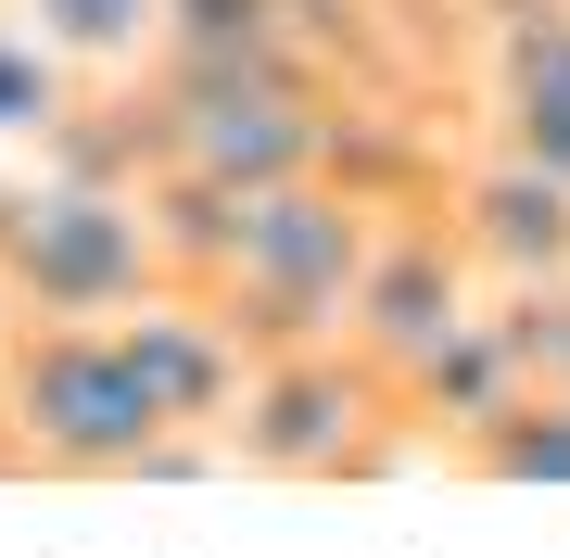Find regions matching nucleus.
Returning <instances> with one entry per match:
<instances>
[{
  "instance_id": "nucleus-1",
  "label": "nucleus",
  "mask_w": 570,
  "mask_h": 558,
  "mask_svg": "<svg viewBox=\"0 0 570 558\" xmlns=\"http://www.w3.org/2000/svg\"><path fill=\"white\" fill-rule=\"evenodd\" d=\"M0 444L13 482H165L216 470V444L178 432L165 381L140 369L127 317H26L0 355Z\"/></svg>"
},
{
  "instance_id": "nucleus-2",
  "label": "nucleus",
  "mask_w": 570,
  "mask_h": 558,
  "mask_svg": "<svg viewBox=\"0 0 570 558\" xmlns=\"http://www.w3.org/2000/svg\"><path fill=\"white\" fill-rule=\"evenodd\" d=\"M115 102H127V127H140V166L279 190V178L330 166L355 77L317 63L305 39H279V51H228V63H140V77H115Z\"/></svg>"
},
{
  "instance_id": "nucleus-3",
  "label": "nucleus",
  "mask_w": 570,
  "mask_h": 558,
  "mask_svg": "<svg viewBox=\"0 0 570 558\" xmlns=\"http://www.w3.org/2000/svg\"><path fill=\"white\" fill-rule=\"evenodd\" d=\"M381 216L393 204H367L355 178H279V190H254L242 204V242L216 254V280H204V305L242 331L254 355H292V343H343V317H355V280H367V254H381Z\"/></svg>"
},
{
  "instance_id": "nucleus-4",
  "label": "nucleus",
  "mask_w": 570,
  "mask_h": 558,
  "mask_svg": "<svg viewBox=\"0 0 570 558\" xmlns=\"http://www.w3.org/2000/svg\"><path fill=\"white\" fill-rule=\"evenodd\" d=\"M0 292L26 317H127L140 292H165V242L140 216V178L102 166H39L0 178Z\"/></svg>"
},
{
  "instance_id": "nucleus-5",
  "label": "nucleus",
  "mask_w": 570,
  "mask_h": 558,
  "mask_svg": "<svg viewBox=\"0 0 570 558\" xmlns=\"http://www.w3.org/2000/svg\"><path fill=\"white\" fill-rule=\"evenodd\" d=\"M393 457H419L406 393L367 369L355 343L254 355L242 419H228V470H254V482H381Z\"/></svg>"
},
{
  "instance_id": "nucleus-6",
  "label": "nucleus",
  "mask_w": 570,
  "mask_h": 558,
  "mask_svg": "<svg viewBox=\"0 0 570 558\" xmlns=\"http://www.w3.org/2000/svg\"><path fill=\"white\" fill-rule=\"evenodd\" d=\"M469 317H482V267L456 254V228L444 204H393L381 216V254H367V280H355V317H343V343L381 369L393 393H406L431 355H444Z\"/></svg>"
},
{
  "instance_id": "nucleus-7",
  "label": "nucleus",
  "mask_w": 570,
  "mask_h": 558,
  "mask_svg": "<svg viewBox=\"0 0 570 558\" xmlns=\"http://www.w3.org/2000/svg\"><path fill=\"white\" fill-rule=\"evenodd\" d=\"M431 204H444L456 254L482 267V292H508V280H570V178H558V166L469 140V153H444V190H431Z\"/></svg>"
},
{
  "instance_id": "nucleus-8",
  "label": "nucleus",
  "mask_w": 570,
  "mask_h": 558,
  "mask_svg": "<svg viewBox=\"0 0 570 558\" xmlns=\"http://www.w3.org/2000/svg\"><path fill=\"white\" fill-rule=\"evenodd\" d=\"M469 77H482V115H469V140L532 153V166H558V178H570V0H532L520 26H494V39L469 51Z\"/></svg>"
},
{
  "instance_id": "nucleus-9",
  "label": "nucleus",
  "mask_w": 570,
  "mask_h": 558,
  "mask_svg": "<svg viewBox=\"0 0 570 558\" xmlns=\"http://www.w3.org/2000/svg\"><path fill=\"white\" fill-rule=\"evenodd\" d=\"M77 102H89V77L13 13V0H0V153H51Z\"/></svg>"
},
{
  "instance_id": "nucleus-10",
  "label": "nucleus",
  "mask_w": 570,
  "mask_h": 558,
  "mask_svg": "<svg viewBox=\"0 0 570 558\" xmlns=\"http://www.w3.org/2000/svg\"><path fill=\"white\" fill-rule=\"evenodd\" d=\"M39 39L77 63L89 89H115V77H140L153 63V39H165V0H13Z\"/></svg>"
},
{
  "instance_id": "nucleus-11",
  "label": "nucleus",
  "mask_w": 570,
  "mask_h": 558,
  "mask_svg": "<svg viewBox=\"0 0 570 558\" xmlns=\"http://www.w3.org/2000/svg\"><path fill=\"white\" fill-rule=\"evenodd\" d=\"M444 470H469V482H570V393H508L482 432L444 444Z\"/></svg>"
},
{
  "instance_id": "nucleus-12",
  "label": "nucleus",
  "mask_w": 570,
  "mask_h": 558,
  "mask_svg": "<svg viewBox=\"0 0 570 558\" xmlns=\"http://www.w3.org/2000/svg\"><path fill=\"white\" fill-rule=\"evenodd\" d=\"M279 39H305L292 0H165L153 63H228V51H279ZM317 63H330V51H317Z\"/></svg>"
},
{
  "instance_id": "nucleus-13",
  "label": "nucleus",
  "mask_w": 570,
  "mask_h": 558,
  "mask_svg": "<svg viewBox=\"0 0 570 558\" xmlns=\"http://www.w3.org/2000/svg\"><path fill=\"white\" fill-rule=\"evenodd\" d=\"M13 331H26V305H13V292H0V355H13Z\"/></svg>"
},
{
  "instance_id": "nucleus-14",
  "label": "nucleus",
  "mask_w": 570,
  "mask_h": 558,
  "mask_svg": "<svg viewBox=\"0 0 570 558\" xmlns=\"http://www.w3.org/2000/svg\"><path fill=\"white\" fill-rule=\"evenodd\" d=\"M0 178H13V153H0Z\"/></svg>"
}]
</instances>
